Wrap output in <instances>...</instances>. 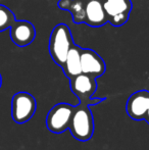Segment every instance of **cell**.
<instances>
[{
    "label": "cell",
    "instance_id": "7",
    "mask_svg": "<svg viewBox=\"0 0 149 150\" xmlns=\"http://www.w3.org/2000/svg\"><path fill=\"white\" fill-rule=\"evenodd\" d=\"M70 86L72 92L79 98L80 101L92 99L97 89L95 78L83 73L70 79Z\"/></svg>",
    "mask_w": 149,
    "mask_h": 150
},
{
    "label": "cell",
    "instance_id": "14",
    "mask_svg": "<svg viewBox=\"0 0 149 150\" xmlns=\"http://www.w3.org/2000/svg\"><path fill=\"white\" fill-rule=\"evenodd\" d=\"M144 120L149 124V107L147 109V112H146V115H145V117H144Z\"/></svg>",
    "mask_w": 149,
    "mask_h": 150
},
{
    "label": "cell",
    "instance_id": "2",
    "mask_svg": "<svg viewBox=\"0 0 149 150\" xmlns=\"http://www.w3.org/2000/svg\"><path fill=\"white\" fill-rule=\"evenodd\" d=\"M72 32L66 24H58L50 34L48 50L51 58L58 67H62L71 47L74 44Z\"/></svg>",
    "mask_w": 149,
    "mask_h": 150
},
{
    "label": "cell",
    "instance_id": "11",
    "mask_svg": "<svg viewBox=\"0 0 149 150\" xmlns=\"http://www.w3.org/2000/svg\"><path fill=\"white\" fill-rule=\"evenodd\" d=\"M81 50L82 47H80L79 45L75 43L73 44L68 53V56H66V62H64V67H61L64 75L68 78V80L82 74Z\"/></svg>",
    "mask_w": 149,
    "mask_h": 150
},
{
    "label": "cell",
    "instance_id": "8",
    "mask_svg": "<svg viewBox=\"0 0 149 150\" xmlns=\"http://www.w3.org/2000/svg\"><path fill=\"white\" fill-rule=\"evenodd\" d=\"M149 107V91L140 90L128 98L126 110L132 120H144Z\"/></svg>",
    "mask_w": 149,
    "mask_h": 150
},
{
    "label": "cell",
    "instance_id": "6",
    "mask_svg": "<svg viewBox=\"0 0 149 150\" xmlns=\"http://www.w3.org/2000/svg\"><path fill=\"white\" fill-rule=\"evenodd\" d=\"M81 65L82 73L91 76L95 79L101 77L106 69L105 62L101 56L90 48H82Z\"/></svg>",
    "mask_w": 149,
    "mask_h": 150
},
{
    "label": "cell",
    "instance_id": "12",
    "mask_svg": "<svg viewBox=\"0 0 149 150\" xmlns=\"http://www.w3.org/2000/svg\"><path fill=\"white\" fill-rule=\"evenodd\" d=\"M88 0H59L57 6L72 14L75 24H84L85 21V5Z\"/></svg>",
    "mask_w": 149,
    "mask_h": 150
},
{
    "label": "cell",
    "instance_id": "10",
    "mask_svg": "<svg viewBox=\"0 0 149 150\" xmlns=\"http://www.w3.org/2000/svg\"><path fill=\"white\" fill-rule=\"evenodd\" d=\"M107 23L102 0H88L85 5L84 24L92 28H100Z\"/></svg>",
    "mask_w": 149,
    "mask_h": 150
},
{
    "label": "cell",
    "instance_id": "5",
    "mask_svg": "<svg viewBox=\"0 0 149 150\" xmlns=\"http://www.w3.org/2000/svg\"><path fill=\"white\" fill-rule=\"evenodd\" d=\"M106 20L112 27H121L128 22L133 9L131 0H102Z\"/></svg>",
    "mask_w": 149,
    "mask_h": 150
},
{
    "label": "cell",
    "instance_id": "4",
    "mask_svg": "<svg viewBox=\"0 0 149 150\" xmlns=\"http://www.w3.org/2000/svg\"><path fill=\"white\" fill-rule=\"evenodd\" d=\"M75 106L68 103H58L54 105L47 113L46 127L50 132L54 134L64 133L68 129Z\"/></svg>",
    "mask_w": 149,
    "mask_h": 150
},
{
    "label": "cell",
    "instance_id": "15",
    "mask_svg": "<svg viewBox=\"0 0 149 150\" xmlns=\"http://www.w3.org/2000/svg\"><path fill=\"white\" fill-rule=\"evenodd\" d=\"M1 86H2V76L0 74V88H1Z\"/></svg>",
    "mask_w": 149,
    "mask_h": 150
},
{
    "label": "cell",
    "instance_id": "9",
    "mask_svg": "<svg viewBox=\"0 0 149 150\" xmlns=\"http://www.w3.org/2000/svg\"><path fill=\"white\" fill-rule=\"evenodd\" d=\"M10 38L18 47H26L36 38V29L29 21H16L10 27Z\"/></svg>",
    "mask_w": 149,
    "mask_h": 150
},
{
    "label": "cell",
    "instance_id": "1",
    "mask_svg": "<svg viewBox=\"0 0 149 150\" xmlns=\"http://www.w3.org/2000/svg\"><path fill=\"white\" fill-rule=\"evenodd\" d=\"M103 100H105V98H92L90 100L80 101L79 104L75 106L68 130L72 133V136L78 141L85 142L93 137L94 120L89 105L98 104Z\"/></svg>",
    "mask_w": 149,
    "mask_h": 150
},
{
    "label": "cell",
    "instance_id": "13",
    "mask_svg": "<svg viewBox=\"0 0 149 150\" xmlns=\"http://www.w3.org/2000/svg\"><path fill=\"white\" fill-rule=\"evenodd\" d=\"M16 21V14L12 10L3 4H0V32L10 29Z\"/></svg>",
    "mask_w": 149,
    "mask_h": 150
},
{
    "label": "cell",
    "instance_id": "3",
    "mask_svg": "<svg viewBox=\"0 0 149 150\" xmlns=\"http://www.w3.org/2000/svg\"><path fill=\"white\" fill-rule=\"evenodd\" d=\"M37 102L35 97L28 92H18L11 100V117L18 124L29 122L36 112Z\"/></svg>",
    "mask_w": 149,
    "mask_h": 150
}]
</instances>
